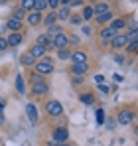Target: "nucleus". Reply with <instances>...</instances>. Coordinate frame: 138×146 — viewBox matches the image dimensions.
Listing matches in <instances>:
<instances>
[{
    "instance_id": "12",
    "label": "nucleus",
    "mask_w": 138,
    "mask_h": 146,
    "mask_svg": "<svg viewBox=\"0 0 138 146\" xmlns=\"http://www.w3.org/2000/svg\"><path fill=\"white\" fill-rule=\"evenodd\" d=\"M69 59H71L73 63H87V53H85L83 49H75Z\"/></svg>"
},
{
    "instance_id": "36",
    "label": "nucleus",
    "mask_w": 138,
    "mask_h": 146,
    "mask_svg": "<svg viewBox=\"0 0 138 146\" xmlns=\"http://www.w3.org/2000/svg\"><path fill=\"white\" fill-rule=\"evenodd\" d=\"M8 49V42H6V38H0V53H4Z\"/></svg>"
},
{
    "instance_id": "40",
    "label": "nucleus",
    "mask_w": 138,
    "mask_h": 146,
    "mask_svg": "<svg viewBox=\"0 0 138 146\" xmlns=\"http://www.w3.org/2000/svg\"><path fill=\"white\" fill-rule=\"evenodd\" d=\"M59 6V0H47V8H57Z\"/></svg>"
},
{
    "instance_id": "46",
    "label": "nucleus",
    "mask_w": 138,
    "mask_h": 146,
    "mask_svg": "<svg viewBox=\"0 0 138 146\" xmlns=\"http://www.w3.org/2000/svg\"><path fill=\"white\" fill-rule=\"evenodd\" d=\"M47 146H59V144H55V142H49V144H47Z\"/></svg>"
},
{
    "instance_id": "26",
    "label": "nucleus",
    "mask_w": 138,
    "mask_h": 146,
    "mask_svg": "<svg viewBox=\"0 0 138 146\" xmlns=\"http://www.w3.org/2000/svg\"><path fill=\"white\" fill-rule=\"evenodd\" d=\"M126 26V22H124V18H115L113 22H111V28H115L116 32L120 30V28H124Z\"/></svg>"
},
{
    "instance_id": "5",
    "label": "nucleus",
    "mask_w": 138,
    "mask_h": 146,
    "mask_svg": "<svg viewBox=\"0 0 138 146\" xmlns=\"http://www.w3.org/2000/svg\"><path fill=\"white\" fill-rule=\"evenodd\" d=\"M47 91H49V85L46 83V79L32 85V93H34L36 97H44V95H47Z\"/></svg>"
},
{
    "instance_id": "37",
    "label": "nucleus",
    "mask_w": 138,
    "mask_h": 146,
    "mask_svg": "<svg viewBox=\"0 0 138 146\" xmlns=\"http://www.w3.org/2000/svg\"><path fill=\"white\" fill-rule=\"evenodd\" d=\"M69 6H71V8H77V6H83V0H69Z\"/></svg>"
},
{
    "instance_id": "2",
    "label": "nucleus",
    "mask_w": 138,
    "mask_h": 146,
    "mask_svg": "<svg viewBox=\"0 0 138 146\" xmlns=\"http://www.w3.org/2000/svg\"><path fill=\"white\" fill-rule=\"evenodd\" d=\"M69 140V130L65 126H55L53 132H51V142L55 144H65Z\"/></svg>"
},
{
    "instance_id": "32",
    "label": "nucleus",
    "mask_w": 138,
    "mask_h": 146,
    "mask_svg": "<svg viewBox=\"0 0 138 146\" xmlns=\"http://www.w3.org/2000/svg\"><path fill=\"white\" fill-rule=\"evenodd\" d=\"M40 81H44V77H40L38 73H32V75H30V83H32V85H34V83H40Z\"/></svg>"
},
{
    "instance_id": "9",
    "label": "nucleus",
    "mask_w": 138,
    "mask_h": 146,
    "mask_svg": "<svg viewBox=\"0 0 138 146\" xmlns=\"http://www.w3.org/2000/svg\"><path fill=\"white\" fill-rule=\"evenodd\" d=\"M36 46H42V48L47 51L49 48H53V42H51V38H49L47 34H40L38 40H36Z\"/></svg>"
},
{
    "instance_id": "44",
    "label": "nucleus",
    "mask_w": 138,
    "mask_h": 146,
    "mask_svg": "<svg viewBox=\"0 0 138 146\" xmlns=\"http://www.w3.org/2000/svg\"><path fill=\"white\" fill-rule=\"evenodd\" d=\"M4 122H6V117H4V113H0V126H2Z\"/></svg>"
},
{
    "instance_id": "19",
    "label": "nucleus",
    "mask_w": 138,
    "mask_h": 146,
    "mask_svg": "<svg viewBox=\"0 0 138 146\" xmlns=\"http://www.w3.org/2000/svg\"><path fill=\"white\" fill-rule=\"evenodd\" d=\"M20 63H22L24 67H34V65H36V59H34L30 53H22V55H20Z\"/></svg>"
},
{
    "instance_id": "34",
    "label": "nucleus",
    "mask_w": 138,
    "mask_h": 146,
    "mask_svg": "<svg viewBox=\"0 0 138 146\" xmlns=\"http://www.w3.org/2000/svg\"><path fill=\"white\" fill-rule=\"evenodd\" d=\"M97 122H99V124H103V122H105V111H103V109H99V111H97Z\"/></svg>"
},
{
    "instance_id": "41",
    "label": "nucleus",
    "mask_w": 138,
    "mask_h": 146,
    "mask_svg": "<svg viewBox=\"0 0 138 146\" xmlns=\"http://www.w3.org/2000/svg\"><path fill=\"white\" fill-rule=\"evenodd\" d=\"M95 81L101 85V83H105V77H103V75H95Z\"/></svg>"
},
{
    "instance_id": "31",
    "label": "nucleus",
    "mask_w": 138,
    "mask_h": 146,
    "mask_svg": "<svg viewBox=\"0 0 138 146\" xmlns=\"http://www.w3.org/2000/svg\"><path fill=\"white\" fill-rule=\"evenodd\" d=\"M57 57H59L61 61H65V59L71 57V51H69V49H57Z\"/></svg>"
},
{
    "instance_id": "43",
    "label": "nucleus",
    "mask_w": 138,
    "mask_h": 146,
    "mask_svg": "<svg viewBox=\"0 0 138 146\" xmlns=\"http://www.w3.org/2000/svg\"><path fill=\"white\" fill-rule=\"evenodd\" d=\"M83 34H85V36H91V28L85 26V28H83Z\"/></svg>"
},
{
    "instance_id": "8",
    "label": "nucleus",
    "mask_w": 138,
    "mask_h": 146,
    "mask_svg": "<svg viewBox=\"0 0 138 146\" xmlns=\"http://www.w3.org/2000/svg\"><path fill=\"white\" fill-rule=\"evenodd\" d=\"M116 34H118V32H116L115 28H111V26H103V28H101V32H99L101 40H105V42H111Z\"/></svg>"
},
{
    "instance_id": "22",
    "label": "nucleus",
    "mask_w": 138,
    "mask_h": 146,
    "mask_svg": "<svg viewBox=\"0 0 138 146\" xmlns=\"http://www.w3.org/2000/svg\"><path fill=\"white\" fill-rule=\"evenodd\" d=\"M46 8H47V0H34V10H32V12L42 14Z\"/></svg>"
},
{
    "instance_id": "3",
    "label": "nucleus",
    "mask_w": 138,
    "mask_h": 146,
    "mask_svg": "<svg viewBox=\"0 0 138 146\" xmlns=\"http://www.w3.org/2000/svg\"><path fill=\"white\" fill-rule=\"evenodd\" d=\"M46 113L49 117H61L63 115V105L59 103V101H47L46 103Z\"/></svg>"
},
{
    "instance_id": "24",
    "label": "nucleus",
    "mask_w": 138,
    "mask_h": 146,
    "mask_svg": "<svg viewBox=\"0 0 138 146\" xmlns=\"http://www.w3.org/2000/svg\"><path fill=\"white\" fill-rule=\"evenodd\" d=\"M61 32H63V28H61V26L59 24H53V26H49V28H47V36H49V38H53V36H57V34H61Z\"/></svg>"
},
{
    "instance_id": "45",
    "label": "nucleus",
    "mask_w": 138,
    "mask_h": 146,
    "mask_svg": "<svg viewBox=\"0 0 138 146\" xmlns=\"http://www.w3.org/2000/svg\"><path fill=\"white\" fill-rule=\"evenodd\" d=\"M4 105H6V101H0V113L4 111Z\"/></svg>"
},
{
    "instance_id": "38",
    "label": "nucleus",
    "mask_w": 138,
    "mask_h": 146,
    "mask_svg": "<svg viewBox=\"0 0 138 146\" xmlns=\"http://www.w3.org/2000/svg\"><path fill=\"white\" fill-rule=\"evenodd\" d=\"M111 89H113V87H109V85H105V83H101V85H99V91H101V93H109Z\"/></svg>"
},
{
    "instance_id": "10",
    "label": "nucleus",
    "mask_w": 138,
    "mask_h": 146,
    "mask_svg": "<svg viewBox=\"0 0 138 146\" xmlns=\"http://www.w3.org/2000/svg\"><path fill=\"white\" fill-rule=\"evenodd\" d=\"M87 71H89V65H87V63H73V65H71V73H73L75 77H83Z\"/></svg>"
},
{
    "instance_id": "17",
    "label": "nucleus",
    "mask_w": 138,
    "mask_h": 146,
    "mask_svg": "<svg viewBox=\"0 0 138 146\" xmlns=\"http://www.w3.org/2000/svg\"><path fill=\"white\" fill-rule=\"evenodd\" d=\"M26 20H28V24H30V26H40V24H42V14H38V12H30Z\"/></svg>"
},
{
    "instance_id": "39",
    "label": "nucleus",
    "mask_w": 138,
    "mask_h": 146,
    "mask_svg": "<svg viewBox=\"0 0 138 146\" xmlns=\"http://www.w3.org/2000/svg\"><path fill=\"white\" fill-rule=\"evenodd\" d=\"M67 40H69V44H75V46L81 42V40H79V36H67Z\"/></svg>"
},
{
    "instance_id": "6",
    "label": "nucleus",
    "mask_w": 138,
    "mask_h": 146,
    "mask_svg": "<svg viewBox=\"0 0 138 146\" xmlns=\"http://www.w3.org/2000/svg\"><path fill=\"white\" fill-rule=\"evenodd\" d=\"M134 121V111H130V109H122L120 113H118V124H130V122Z\"/></svg>"
},
{
    "instance_id": "35",
    "label": "nucleus",
    "mask_w": 138,
    "mask_h": 146,
    "mask_svg": "<svg viewBox=\"0 0 138 146\" xmlns=\"http://www.w3.org/2000/svg\"><path fill=\"white\" fill-rule=\"evenodd\" d=\"M126 38H128V42H138V30L136 32H128Z\"/></svg>"
},
{
    "instance_id": "4",
    "label": "nucleus",
    "mask_w": 138,
    "mask_h": 146,
    "mask_svg": "<svg viewBox=\"0 0 138 146\" xmlns=\"http://www.w3.org/2000/svg\"><path fill=\"white\" fill-rule=\"evenodd\" d=\"M51 42H53V48H57V49H67V46H69V40H67V34L65 32L53 36Z\"/></svg>"
},
{
    "instance_id": "20",
    "label": "nucleus",
    "mask_w": 138,
    "mask_h": 146,
    "mask_svg": "<svg viewBox=\"0 0 138 146\" xmlns=\"http://www.w3.org/2000/svg\"><path fill=\"white\" fill-rule=\"evenodd\" d=\"M16 91H18L20 95H26V83H24L22 73H18V75H16Z\"/></svg>"
},
{
    "instance_id": "16",
    "label": "nucleus",
    "mask_w": 138,
    "mask_h": 146,
    "mask_svg": "<svg viewBox=\"0 0 138 146\" xmlns=\"http://www.w3.org/2000/svg\"><path fill=\"white\" fill-rule=\"evenodd\" d=\"M26 115H28L30 122H38V111H36V105L34 103H28L26 105Z\"/></svg>"
},
{
    "instance_id": "13",
    "label": "nucleus",
    "mask_w": 138,
    "mask_h": 146,
    "mask_svg": "<svg viewBox=\"0 0 138 146\" xmlns=\"http://www.w3.org/2000/svg\"><path fill=\"white\" fill-rule=\"evenodd\" d=\"M28 53H30V55H32L34 59H38V61L46 57V49L42 48V46H36V44H34V46L30 48V51H28Z\"/></svg>"
},
{
    "instance_id": "23",
    "label": "nucleus",
    "mask_w": 138,
    "mask_h": 146,
    "mask_svg": "<svg viewBox=\"0 0 138 146\" xmlns=\"http://www.w3.org/2000/svg\"><path fill=\"white\" fill-rule=\"evenodd\" d=\"M55 22H57V18H55V12H47L46 18H42V24H46L47 28H49V26H53Z\"/></svg>"
},
{
    "instance_id": "30",
    "label": "nucleus",
    "mask_w": 138,
    "mask_h": 146,
    "mask_svg": "<svg viewBox=\"0 0 138 146\" xmlns=\"http://www.w3.org/2000/svg\"><path fill=\"white\" fill-rule=\"evenodd\" d=\"M79 101H81L83 105H93V95L91 93H83V95L79 97Z\"/></svg>"
},
{
    "instance_id": "33",
    "label": "nucleus",
    "mask_w": 138,
    "mask_h": 146,
    "mask_svg": "<svg viewBox=\"0 0 138 146\" xmlns=\"http://www.w3.org/2000/svg\"><path fill=\"white\" fill-rule=\"evenodd\" d=\"M136 49H138V42H130V44L126 46V51H128V53H134Z\"/></svg>"
},
{
    "instance_id": "42",
    "label": "nucleus",
    "mask_w": 138,
    "mask_h": 146,
    "mask_svg": "<svg viewBox=\"0 0 138 146\" xmlns=\"http://www.w3.org/2000/svg\"><path fill=\"white\" fill-rule=\"evenodd\" d=\"M115 61H116V63H120V65H122V63H124V57H122V55H116V57H115Z\"/></svg>"
},
{
    "instance_id": "25",
    "label": "nucleus",
    "mask_w": 138,
    "mask_h": 146,
    "mask_svg": "<svg viewBox=\"0 0 138 146\" xmlns=\"http://www.w3.org/2000/svg\"><path fill=\"white\" fill-rule=\"evenodd\" d=\"M20 8H22L24 12H32L34 10V0H22L20 2Z\"/></svg>"
},
{
    "instance_id": "18",
    "label": "nucleus",
    "mask_w": 138,
    "mask_h": 146,
    "mask_svg": "<svg viewBox=\"0 0 138 146\" xmlns=\"http://www.w3.org/2000/svg\"><path fill=\"white\" fill-rule=\"evenodd\" d=\"M69 16H71V10H69L67 6H61V8L55 12V18L61 20V22H63V20H69Z\"/></svg>"
},
{
    "instance_id": "29",
    "label": "nucleus",
    "mask_w": 138,
    "mask_h": 146,
    "mask_svg": "<svg viewBox=\"0 0 138 146\" xmlns=\"http://www.w3.org/2000/svg\"><path fill=\"white\" fill-rule=\"evenodd\" d=\"M69 22L73 26H79V24H83V18H81V14H71L69 16Z\"/></svg>"
},
{
    "instance_id": "21",
    "label": "nucleus",
    "mask_w": 138,
    "mask_h": 146,
    "mask_svg": "<svg viewBox=\"0 0 138 146\" xmlns=\"http://www.w3.org/2000/svg\"><path fill=\"white\" fill-rule=\"evenodd\" d=\"M6 28H8V30H12V34H14V32H20V28H22V22H18V20H14V18H8V22H6Z\"/></svg>"
},
{
    "instance_id": "27",
    "label": "nucleus",
    "mask_w": 138,
    "mask_h": 146,
    "mask_svg": "<svg viewBox=\"0 0 138 146\" xmlns=\"http://www.w3.org/2000/svg\"><path fill=\"white\" fill-rule=\"evenodd\" d=\"M83 20H93V8L91 6H83V14H81Z\"/></svg>"
},
{
    "instance_id": "1",
    "label": "nucleus",
    "mask_w": 138,
    "mask_h": 146,
    "mask_svg": "<svg viewBox=\"0 0 138 146\" xmlns=\"http://www.w3.org/2000/svg\"><path fill=\"white\" fill-rule=\"evenodd\" d=\"M34 69H36L34 73H38L40 77H46V75H49V73H53V69H55V65H53V61H51L49 57H44V59L36 61Z\"/></svg>"
},
{
    "instance_id": "14",
    "label": "nucleus",
    "mask_w": 138,
    "mask_h": 146,
    "mask_svg": "<svg viewBox=\"0 0 138 146\" xmlns=\"http://www.w3.org/2000/svg\"><path fill=\"white\" fill-rule=\"evenodd\" d=\"M91 8H93V16H101V14H105V12L111 10V6L107 2H97V4H93Z\"/></svg>"
},
{
    "instance_id": "28",
    "label": "nucleus",
    "mask_w": 138,
    "mask_h": 146,
    "mask_svg": "<svg viewBox=\"0 0 138 146\" xmlns=\"http://www.w3.org/2000/svg\"><path fill=\"white\" fill-rule=\"evenodd\" d=\"M24 16H26V12H24L22 8H16V10H14V14H12L10 18H14V20H18V22H22Z\"/></svg>"
},
{
    "instance_id": "7",
    "label": "nucleus",
    "mask_w": 138,
    "mask_h": 146,
    "mask_svg": "<svg viewBox=\"0 0 138 146\" xmlns=\"http://www.w3.org/2000/svg\"><path fill=\"white\" fill-rule=\"evenodd\" d=\"M111 44H113V48H115V49H120V48H126L130 42H128L126 34H116L115 38L111 40Z\"/></svg>"
},
{
    "instance_id": "15",
    "label": "nucleus",
    "mask_w": 138,
    "mask_h": 146,
    "mask_svg": "<svg viewBox=\"0 0 138 146\" xmlns=\"http://www.w3.org/2000/svg\"><path fill=\"white\" fill-rule=\"evenodd\" d=\"M113 20H115V14H113V10H109V12L101 14V16H95V22H97V24H103V26H107V22L111 24Z\"/></svg>"
},
{
    "instance_id": "11",
    "label": "nucleus",
    "mask_w": 138,
    "mask_h": 146,
    "mask_svg": "<svg viewBox=\"0 0 138 146\" xmlns=\"http://www.w3.org/2000/svg\"><path fill=\"white\" fill-rule=\"evenodd\" d=\"M6 42H8V48L12 46V48H16V46H20L24 42V36L20 34V32H14V34H10L8 38H6Z\"/></svg>"
}]
</instances>
